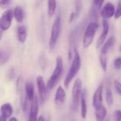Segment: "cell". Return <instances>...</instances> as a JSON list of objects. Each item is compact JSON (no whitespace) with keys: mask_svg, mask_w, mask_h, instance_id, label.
<instances>
[{"mask_svg":"<svg viewBox=\"0 0 121 121\" xmlns=\"http://www.w3.org/2000/svg\"><path fill=\"white\" fill-rule=\"evenodd\" d=\"M73 57V61H72L71 67L65 77L64 82H63L64 86L66 89L68 88L70 84L71 83L73 79L75 78V77L77 75L78 72L80 71L81 67V59L80 54L76 48H74Z\"/></svg>","mask_w":121,"mask_h":121,"instance_id":"obj_1","label":"cell"},{"mask_svg":"<svg viewBox=\"0 0 121 121\" xmlns=\"http://www.w3.org/2000/svg\"><path fill=\"white\" fill-rule=\"evenodd\" d=\"M63 72V62L62 58L60 56H58L56 60V67L53 72L52 75L49 78L46 87L48 90H52L59 82L62 74Z\"/></svg>","mask_w":121,"mask_h":121,"instance_id":"obj_2","label":"cell"},{"mask_svg":"<svg viewBox=\"0 0 121 121\" xmlns=\"http://www.w3.org/2000/svg\"><path fill=\"white\" fill-rule=\"evenodd\" d=\"M61 18L60 16H57L52 25L51 35L49 39V48L51 50H53L56 47V43L61 34Z\"/></svg>","mask_w":121,"mask_h":121,"instance_id":"obj_3","label":"cell"},{"mask_svg":"<svg viewBox=\"0 0 121 121\" xmlns=\"http://www.w3.org/2000/svg\"><path fill=\"white\" fill-rule=\"evenodd\" d=\"M98 26V23L96 21H91L88 24L83 40V45L84 48L90 47V45L92 44Z\"/></svg>","mask_w":121,"mask_h":121,"instance_id":"obj_4","label":"cell"},{"mask_svg":"<svg viewBox=\"0 0 121 121\" xmlns=\"http://www.w3.org/2000/svg\"><path fill=\"white\" fill-rule=\"evenodd\" d=\"M82 91V81L80 78H77L72 87V100L71 106L73 111H77L79 106Z\"/></svg>","mask_w":121,"mask_h":121,"instance_id":"obj_5","label":"cell"},{"mask_svg":"<svg viewBox=\"0 0 121 121\" xmlns=\"http://www.w3.org/2000/svg\"><path fill=\"white\" fill-rule=\"evenodd\" d=\"M13 17L14 11L11 9H8L2 13L0 18V28L3 31L7 30L10 28Z\"/></svg>","mask_w":121,"mask_h":121,"instance_id":"obj_6","label":"cell"},{"mask_svg":"<svg viewBox=\"0 0 121 121\" xmlns=\"http://www.w3.org/2000/svg\"><path fill=\"white\" fill-rule=\"evenodd\" d=\"M36 85H37V88H38L40 101L42 104H44L46 99V94H47V90L48 89H47L46 85L45 84V82H44L42 76H38L37 77Z\"/></svg>","mask_w":121,"mask_h":121,"instance_id":"obj_7","label":"cell"},{"mask_svg":"<svg viewBox=\"0 0 121 121\" xmlns=\"http://www.w3.org/2000/svg\"><path fill=\"white\" fill-rule=\"evenodd\" d=\"M116 8L113 3L108 2L106 3L101 11V16L104 20L110 19L115 16Z\"/></svg>","mask_w":121,"mask_h":121,"instance_id":"obj_8","label":"cell"},{"mask_svg":"<svg viewBox=\"0 0 121 121\" xmlns=\"http://www.w3.org/2000/svg\"><path fill=\"white\" fill-rule=\"evenodd\" d=\"M39 111V102L38 98L35 96L34 99L32 101L30 108V112L29 116L28 121H38V113Z\"/></svg>","mask_w":121,"mask_h":121,"instance_id":"obj_9","label":"cell"},{"mask_svg":"<svg viewBox=\"0 0 121 121\" xmlns=\"http://www.w3.org/2000/svg\"><path fill=\"white\" fill-rule=\"evenodd\" d=\"M108 32H109V24H108L107 20L103 19V31H102L99 38L98 39V40L96 42V48L97 49L101 48L102 47V45L104 44V42L107 38Z\"/></svg>","mask_w":121,"mask_h":121,"instance_id":"obj_10","label":"cell"},{"mask_svg":"<svg viewBox=\"0 0 121 121\" xmlns=\"http://www.w3.org/2000/svg\"><path fill=\"white\" fill-rule=\"evenodd\" d=\"M103 85L100 84L93 94V106L95 108L103 105Z\"/></svg>","mask_w":121,"mask_h":121,"instance_id":"obj_11","label":"cell"},{"mask_svg":"<svg viewBox=\"0 0 121 121\" xmlns=\"http://www.w3.org/2000/svg\"><path fill=\"white\" fill-rule=\"evenodd\" d=\"M81 115L82 118L85 119L87 116L88 108H87V101H86V89H83L81 95Z\"/></svg>","mask_w":121,"mask_h":121,"instance_id":"obj_12","label":"cell"},{"mask_svg":"<svg viewBox=\"0 0 121 121\" xmlns=\"http://www.w3.org/2000/svg\"><path fill=\"white\" fill-rule=\"evenodd\" d=\"M25 94L28 101L32 102L36 96L34 94V86L31 81H27L25 84Z\"/></svg>","mask_w":121,"mask_h":121,"instance_id":"obj_13","label":"cell"},{"mask_svg":"<svg viewBox=\"0 0 121 121\" xmlns=\"http://www.w3.org/2000/svg\"><path fill=\"white\" fill-rule=\"evenodd\" d=\"M66 97V94L65 90L61 86H59L56 91L55 97H54V101L56 104H63L65 102Z\"/></svg>","mask_w":121,"mask_h":121,"instance_id":"obj_14","label":"cell"},{"mask_svg":"<svg viewBox=\"0 0 121 121\" xmlns=\"http://www.w3.org/2000/svg\"><path fill=\"white\" fill-rule=\"evenodd\" d=\"M95 113L96 121H105L107 116V109L103 105H102L95 108Z\"/></svg>","mask_w":121,"mask_h":121,"instance_id":"obj_15","label":"cell"},{"mask_svg":"<svg viewBox=\"0 0 121 121\" xmlns=\"http://www.w3.org/2000/svg\"><path fill=\"white\" fill-rule=\"evenodd\" d=\"M115 43H116V38L114 36H113V35L111 36L107 40V41L105 42L104 44L101 48V53L107 55L108 52L113 46V45L115 44Z\"/></svg>","mask_w":121,"mask_h":121,"instance_id":"obj_16","label":"cell"},{"mask_svg":"<svg viewBox=\"0 0 121 121\" xmlns=\"http://www.w3.org/2000/svg\"><path fill=\"white\" fill-rule=\"evenodd\" d=\"M0 111L1 116H3L5 118H8L13 113V107L11 104L5 103L1 105Z\"/></svg>","mask_w":121,"mask_h":121,"instance_id":"obj_17","label":"cell"},{"mask_svg":"<svg viewBox=\"0 0 121 121\" xmlns=\"http://www.w3.org/2000/svg\"><path fill=\"white\" fill-rule=\"evenodd\" d=\"M17 38L19 43H25L27 38V30L25 26H21L17 28Z\"/></svg>","mask_w":121,"mask_h":121,"instance_id":"obj_18","label":"cell"},{"mask_svg":"<svg viewBox=\"0 0 121 121\" xmlns=\"http://www.w3.org/2000/svg\"><path fill=\"white\" fill-rule=\"evenodd\" d=\"M14 16L18 23H21L24 18V11L21 6L15 7L14 10Z\"/></svg>","mask_w":121,"mask_h":121,"instance_id":"obj_19","label":"cell"},{"mask_svg":"<svg viewBox=\"0 0 121 121\" xmlns=\"http://www.w3.org/2000/svg\"><path fill=\"white\" fill-rule=\"evenodd\" d=\"M10 57V53L5 49L0 48V65H3L6 63Z\"/></svg>","mask_w":121,"mask_h":121,"instance_id":"obj_20","label":"cell"},{"mask_svg":"<svg viewBox=\"0 0 121 121\" xmlns=\"http://www.w3.org/2000/svg\"><path fill=\"white\" fill-rule=\"evenodd\" d=\"M106 101L108 106H111L113 104V96L110 86H108L106 91Z\"/></svg>","mask_w":121,"mask_h":121,"instance_id":"obj_21","label":"cell"},{"mask_svg":"<svg viewBox=\"0 0 121 121\" xmlns=\"http://www.w3.org/2000/svg\"><path fill=\"white\" fill-rule=\"evenodd\" d=\"M56 9V1L54 0L48 1V14L50 17L53 16Z\"/></svg>","mask_w":121,"mask_h":121,"instance_id":"obj_22","label":"cell"},{"mask_svg":"<svg viewBox=\"0 0 121 121\" xmlns=\"http://www.w3.org/2000/svg\"><path fill=\"white\" fill-rule=\"evenodd\" d=\"M99 60H100V64L104 72L107 71V67H108V58H107V55L100 53L99 55Z\"/></svg>","mask_w":121,"mask_h":121,"instance_id":"obj_23","label":"cell"},{"mask_svg":"<svg viewBox=\"0 0 121 121\" xmlns=\"http://www.w3.org/2000/svg\"><path fill=\"white\" fill-rule=\"evenodd\" d=\"M82 2L81 1H76V11H74V13L76 15V17L78 18L79 16V15L81 13V10H82Z\"/></svg>","mask_w":121,"mask_h":121,"instance_id":"obj_24","label":"cell"},{"mask_svg":"<svg viewBox=\"0 0 121 121\" xmlns=\"http://www.w3.org/2000/svg\"><path fill=\"white\" fill-rule=\"evenodd\" d=\"M121 17V1H118L117 3V7L116 9V13L114 18L116 19H118Z\"/></svg>","mask_w":121,"mask_h":121,"instance_id":"obj_25","label":"cell"},{"mask_svg":"<svg viewBox=\"0 0 121 121\" xmlns=\"http://www.w3.org/2000/svg\"><path fill=\"white\" fill-rule=\"evenodd\" d=\"M113 66L115 69L119 70L121 69V57H118L115 59L113 62Z\"/></svg>","mask_w":121,"mask_h":121,"instance_id":"obj_26","label":"cell"},{"mask_svg":"<svg viewBox=\"0 0 121 121\" xmlns=\"http://www.w3.org/2000/svg\"><path fill=\"white\" fill-rule=\"evenodd\" d=\"M114 86H115V89L116 93L121 96V83L120 82H118V80H115L114 81Z\"/></svg>","mask_w":121,"mask_h":121,"instance_id":"obj_27","label":"cell"},{"mask_svg":"<svg viewBox=\"0 0 121 121\" xmlns=\"http://www.w3.org/2000/svg\"><path fill=\"white\" fill-rule=\"evenodd\" d=\"M114 121H121V110H116L113 113Z\"/></svg>","mask_w":121,"mask_h":121,"instance_id":"obj_28","label":"cell"},{"mask_svg":"<svg viewBox=\"0 0 121 121\" xmlns=\"http://www.w3.org/2000/svg\"><path fill=\"white\" fill-rule=\"evenodd\" d=\"M11 1L9 0H0V7L2 9H6L9 7Z\"/></svg>","mask_w":121,"mask_h":121,"instance_id":"obj_29","label":"cell"},{"mask_svg":"<svg viewBox=\"0 0 121 121\" xmlns=\"http://www.w3.org/2000/svg\"><path fill=\"white\" fill-rule=\"evenodd\" d=\"M103 3H104V1H97V0L93 1V5H95V6H96V7H98V9H101L102 4H103Z\"/></svg>","mask_w":121,"mask_h":121,"instance_id":"obj_30","label":"cell"},{"mask_svg":"<svg viewBox=\"0 0 121 121\" xmlns=\"http://www.w3.org/2000/svg\"><path fill=\"white\" fill-rule=\"evenodd\" d=\"M0 121H6V118H5L3 116H0Z\"/></svg>","mask_w":121,"mask_h":121,"instance_id":"obj_31","label":"cell"},{"mask_svg":"<svg viewBox=\"0 0 121 121\" xmlns=\"http://www.w3.org/2000/svg\"><path fill=\"white\" fill-rule=\"evenodd\" d=\"M9 121H18V120H17L15 117H12V118H11L9 119Z\"/></svg>","mask_w":121,"mask_h":121,"instance_id":"obj_32","label":"cell"},{"mask_svg":"<svg viewBox=\"0 0 121 121\" xmlns=\"http://www.w3.org/2000/svg\"><path fill=\"white\" fill-rule=\"evenodd\" d=\"M2 35H3V30L0 28V40H1V39Z\"/></svg>","mask_w":121,"mask_h":121,"instance_id":"obj_33","label":"cell"},{"mask_svg":"<svg viewBox=\"0 0 121 121\" xmlns=\"http://www.w3.org/2000/svg\"><path fill=\"white\" fill-rule=\"evenodd\" d=\"M120 51L121 52V46H120Z\"/></svg>","mask_w":121,"mask_h":121,"instance_id":"obj_34","label":"cell"},{"mask_svg":"<svg viewBox=\"0 0 121 121\" xmlns=\"http://www.w3.org/2000/svg\"><path fill=\"white\" fill-rule=\"evenodd\" d=\"M108 121V120H106V121Z\"/></svg>","mask_w":121,"mask_h":121,"instance_id":"obj_35","label":"cell"}]
</instances>
